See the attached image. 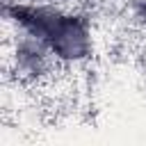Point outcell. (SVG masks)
<instances>
[{"mask_svg": "<svg viewBox=\"0 0 146 146\" xmlns=\"http://www.w3.org/2000/svg\"><path fill=\"white\" fill-rule=\"evenodd\" d=\"M9 21L27 30L62 68L84 64L94 52L91 21L64 0H14Z\"/></svg>", "mask_w": 146, "mask_h": 146, "instance_id": "6da1fadb", "label": "cell"}, {"mask_svg": "<svg viewBox=\"0 0 146 146\" xmlns=\"http://www.w3.org/2000/svg\"><path fill=\"white\" fill-rule=\"evenodd\" d=\"M64 2H73V0H64Z\"/></svg>", "mask_w": 146, "mask_h": 146, "instance_id": "7a4b0ae2", "label": "cell"}]
</instances>
